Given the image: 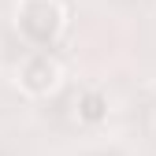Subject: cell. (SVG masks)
<instances>
[{
  "label": "cell",
  "instance_id": "obj_3",
  "mask_svg": "<svg viewBox=\"0 0 156 156\" xmlns=\"http://www.w3.org/2000/svg\"><path fill=\"white\" fill-rule=\"evenodd\" d=\"M78 119L82 123H101V119H108V97L101 93V89H86L82 93V101H78Z\"/></svg>",
  "mask_w": 156,
  "mask_h": 156
},
{
  "label": "cell",
  "instance_id": "obj_1",
  "mask_svg": "<svg viewBox=\"0 0 156 156\" xmlns=\"http://www.w3.org/2000/svg\"><path fill=\"white\" fill-rule=\"evenodd\" d=\"M63 23H67V15L56 0H19L15 26L34 48H48L63 34Z\"/></svg>",
  "mask_w": 156,
  "mask_h": 156
},
{
  "label": "cell",
  "instance_id": "obj_2",
  "mask_svg": "<svg viewBox=\"0 0 156 156\" xmlns=\"http://www.w3.org/2000/svg\"><path fill=\"white\" fill-rule=\"evenodd\" d=\"M60 78H63L60 60L48 56L45 48L30 52L26 60L19 63V71H15V82H19V89H23L26 97H45V93H52L56 86H60Z\"/></svg>",
  "mask_w": 156,
  "mask_h": 156
}]
</instances>
